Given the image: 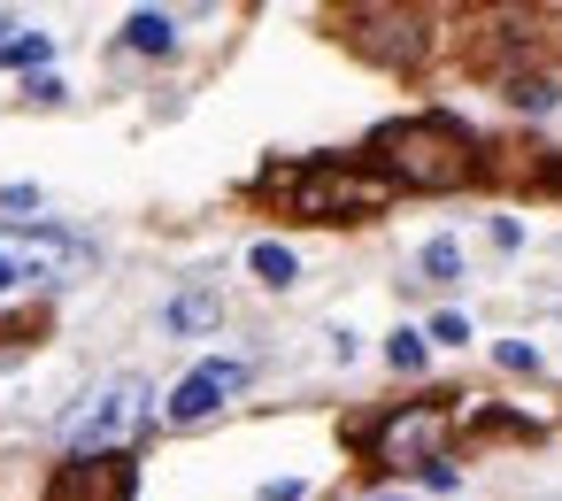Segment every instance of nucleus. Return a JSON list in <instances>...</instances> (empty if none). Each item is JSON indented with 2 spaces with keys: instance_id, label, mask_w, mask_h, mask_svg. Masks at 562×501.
<instances>
[{
  "instance_id": "obj_20",
  "label": "nucleus",
  "mask_w": 562,
  "mask_h": 501,
  "mask_svg": "<svg viewBox=\"0 0 562 501\" xmlns=\"http://www.w3.org/2000/svg\"><path fill=\"white\" fill-rule=\"evenodd\" d=\"M0 363H9V347H0Z\"/></svg>"
},
{
  "instance_id": "obj_18",
  "label": "nucleus",
  "mask_w": 562,
  "mask_h": 501,
  "mask_svg": "<svg viewBox=\"0 0 562 501\" xmlns=\"http://www.w3.org/2000/svg\"><path fill=\"white\" fill-rule=\"evenodd\" d=\"M9 286H16V263H9V255H0V293H9Z\"/></svg>"
},
{
  "instance_id": "obj_3",
  "label": "nucleus",
  "mask_w": 562,
  "mask_h": 501,
  "mask_svg": "<svg viewBox=\"0 0 562 501\" xmlns=\"http://www.w3.org/2000/svg\"><path fill=\"white\" fill-rule=\"evenodd\" d=\"M139 424H147V378H139V370H116V378H101V386L78 401L70 447H78V455H109V447H124Z\"/></svg>"
},
{
  "instance_id": "obj_5",
  "label": "nucleus",
  "mask_w": 562,
  "mask_h": 501,
  "mask_svg": "<svg viewBox=\"0 0 562 501\" xmlns=\"http://www.w3.org/2000/svg\"><path fill=\"white\" fill-rule=\"evenodd\" d=\"M255 378V363H201L193 378H178V393H170V424H209L216 409H224V393H239Z\"/></svg>"
},
{
  "instance_id": "obj_2",
  "label": "nucleus",
  "mask_w": 562,
  "mask_h": 501,
  "mask_svg": "<svg viewBox=\"0 0 562 501\" xmlns=\"http://www.w3.org/2000/svg\"><path fill=\"white\" fill-rule=\"evenodd\" d=\"M278 193H285L293 216H316V224H331V216H378V209L393 201V186H385L378 170H355V163H308V170L285 178Z\"/></svg>"
},
{
  "instance_id": "obj_4",
  "label": "nucleus",
  "mask_w": 562,
  "mask_h": 501,
  "mask_svg": "<svg viewBox=\"0 0 562 501\" xmlns=\"http://www.w3.org/2000/svg\"><path fill=\"white\" fill-rule=\"evenodd\" d=\"M0 255L16 263V278H24V270H40V278H70V270L93 263V247L70 240V232H55V224H0Z\"/></svg>"
},
{
  "instance_id": "obj_19",
  "label": "nucleus",
  "mask_w": 562,
  "mask_h": 501,
  "mask_svg": "<svg viewBox=\"0 0 562 501\" xmlns=\"http://www.w3.org/2000/svg\"><path fill=\"white\" fill-rule=\"evenodd\" d=\"M370 501H408V493H370Z\"/></svg>"
},
{
  "instance_id": "obj_14",
  "label": "nucleus",
  "mask_w": 562,
  "mask_h": 501,
  "mask_svg": "<svg viewBox=\"0 0 562 501\" xmlns=\"http://www.w3.org/2000/svg\"><path fill=\"white\" fill-rule=\"evenodd\" d=\"M431 339H439V347H462V339H470V316H462V309L431 316Z\"/></svg>"
},
{
  "instance_id": "obj_13",
  "label": "nucleus",
  "mask_w": 562,
  "mask_h": 501,
  "mask_svg": "<svg viewBox=\"0 0 562 501\" xmlns=\"http://www.w3.org/2000/svg\"><path fill=\"white\" fill-rule=\"evenodd\" d=\"M454 270H462V247L454 240H431L424 247V278H454Z\"/></svg>"
},
{
  "instance_id": "obj_16",
  "label": "nucleus",
  "mask_w": 562,
  "mask_h": 501,
  "mask_svg": "<svg viewBox=\"0 0 562 501\" xmlns=\"http://www.w3.org/2000/svg\"><path fill=\"white\" fill-rule=\"evenodd\" d=\"M424 486H431V493H454V470H447V463L431 455V463H424Z\"/></svg>"
},
{
  "instance_id": "obj_11",
  "label": "nucleus",
  "mask_w": 562,
  "mask_h": 501,
  "mask_svg": "<svg viewBox=\"0 0 562 501\" xmlns=\"http://www.w3.org/2000/svg\"><path fill=\"white\" fill-rule=\"evenodd\" d=\"M55 55V40H40V32H16V40H0V70H40Z\"/></svg>"
},
{
  "instance_id": "obj_17",
  "label": "nucleus",
  "mask_w": 562,
  "mask_h": 501,
  "mask_svg": "<svg viewBox=\"0 0 562 501\" xmlns=\"http://www.w3.org/2000/svg\"><path fill=\"white\" fill-rule=\"evenodd\" d=\"M301 493H308L301 478H270V486H262V501H301Z\"/></svg>"
},
{
  "instance_id": "obj_1",
  "label": "nucleus",
  "mask_w": 562,
  "mask_h": 501,
  "mask_svg": "<svg viewBox=\"0 0 562 501\" xmlns=\"http://www.w3.org/2000/svg\"><path fill=\"white\" fill-rule=\"evenodd\" d=\"M370 155L385 163L378 170L385 186H416V193H454V186L477 178V147L447 116H401V124H385L370 140Z\"/></svg>"
},
{
  "instance_id": "obj_9",
  "label": "nucleus",
  "mask_w": 562,
  "mask_h": 501,
  "mask_svg": "<svg viewBox=\"0 0 562 501\" xmlns=\"http://www.w3.org/2000/svg\"><path fill=\"white\" fill-rule=\"evenodd\" d=\"M124 47H139V55H170V47H178V24L155 16V9H139V16L124 24Z\"/></svg>"
},
{
  "instance_id": "obj_10",
  "label": "nucleus",
  "mask_w": 562,
  "mask_h": 501,
  "mask_svg": "<svg viewBox=\"0 0 562 501\" xmlns=\"http://www.w3.org/2000/svg\"><path fill=\"white\" fill-rule=\"evenodd\" d=\"M247 263H255V278H262V286H293V278H301L293 247H278V240H262V247H255Z\"/></svg>"
},
{
  "instance_id": "obj_8",
  "label": "nucleus",
  "mask_w": 562,
  "mask_h": 501,
  "mask_svg": "<svg viewBox=\"0 0 562 501\" xmlns=\"http://www.w3.org/2000/svg\"><path fill=\"white\" fill-rule=\"evenodd\" d=\"M216 316H224V293H216V286H186V293H178V301L162 309V324H170L178 339H193V332H209Z\"/></svg>"
},
{
  "instance_id": "obj_15",
  "label": "nucleus",
  "mask_w": 562,
  "mask_h": 501,
  "mask_svg": "<svg viewBox=\"0 0 562 501\" xmlns=\"http://www.w3.org/2000/svg\"><path fill=\"white\" fill-rule=\"evenodd\" d=\"M493 355H501V363H508V370H539V355H531V347H524V339H501V347H493Z\"/></svg>"
},
{
  "instance_id": "obj_12",
  "label": "nucleus",
  "mask_w": 562,
  "mask_h": 501,
  "mask_svg": "<svg viewBox=\"0 0 562 501\" xmlns=\"http://www.w3.org/2000/svg\"><path fill=\"white\" fill-rule=\"evenodd\" d=\"M385 363H393V370H424V363H431L424 332H393V339H385Z\"/></svg>"
},
{
  "instance_id": "obj_6",
  "label": "nucleus",
  "mask_w": 562,
  "mask_h": 501,
  "mask_svg": "<svg viewBox=\"0 0 562 501\" xmlns=\"http://www.w3.org/2000/svg\"><path fill=\"white\" fill-rule=\"evenodd\" d=\"M55 501H132V463H124V455L70 463V470L55 478Z\"/></svg>"
},
{
  "instance_id": "obj_7",
  "label": "nucleus",
  "mask_w": 562,
  "mask_h": 501,
  "mask_svg": "<svg viewBox=\"0 0 562 501\" xmlns=\"http://www.w3.org/2000/svg\"><path fill=\"white\" fill-rule=\"evenodd\" d=\"M431 439H439V409H401V416H385L378 424V455L385 463H431Z\"/></svg>"
}]
</instances>
